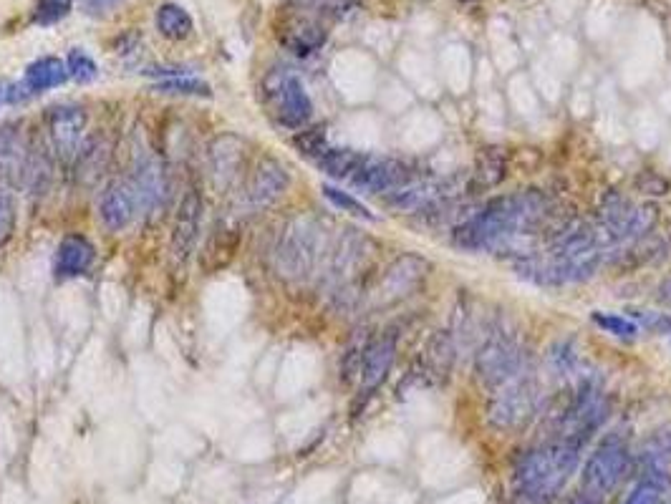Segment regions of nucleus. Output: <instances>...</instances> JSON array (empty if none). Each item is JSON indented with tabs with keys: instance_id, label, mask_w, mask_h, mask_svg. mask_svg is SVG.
I'll return each mask as SVG.
<instances>
[{
	"instance_id": "393cba45",
	"label": "nucleus",
	"mask_w": 671,
	"mask_h": 504,
	"mask_svg": "<svg viewBox=\"0 0 671 504\" xmlns=\"http://www.w3.org/2000/svg\"><path fill=\"white\" fill-rule=\"evenodd\" d=\"M74 162L76 179H81L84 184H94L106 169V162H109V147L104 144V139L91 137L84 147H79V154H76Z\"/></svg>"
},
{
	"instance_id": "f8f14e48",
	"label": "nucleus",
	"mask_w": 671,
	"mask_h": 504,
	"mask_svg": "<svg viewBox=\"0 0 671 504\" xmlns=\"http://www.w3.org/2000/svg\"><path fill=\"white\" fill-rule=\"evenodd\" d=\"M86 129V114L81 106L61 104L48 111V137L53 152L64 162H74L81 147V134Z\"/></svg>"
},
{
	"instance_id": "1a4fd4ad",
	"label": "nucleus",
	"mask_w": 671,
	"mask_h": 504,
	"mask_svg": "<svg viewBox=\"0 0 671 504\" xmlns=\"http://www.w3.org/2000/svg\"><path fill=\"white\" fill-rule=\"evenodd\" d=\"M369 240L361 232L346 230L341 235L339 245L333 247L331 260H328V280H331L336 293H346L354 285L356 275L364 268L366 258H369Z\"/></svg>"
},
{
	"instance_id": "37998d69",
	"label": "nucleus",
	"mask_w": 671,
	"mask_h": 504,
	"mask_svg": "<svg viewBox=\"0 0 671 504\" xmlns=\"http://www.w3.org/2000/svg\"><path fill=\"white\" fill-rule=\"evenodd\" d=\"M659 300L664 305H671V278H666L664 283L659 285Z\"/></svg>"
},
{
	"instance_id": "a878e982",
	"label": "nucleus",
	"mask_w": 671,
	"mask_h": 504,
	"mask_svg": "<svg viewBox=\"0 0 671 504\" xmlns=\"http://www.w3.org/2000/svg\"><path fill=\"white\" fill-rule=\"evenodd\" d=\"M424 361H427V373L432 378H447L455 363V341L447 331H437L427 341V351H424Z\"/></svg>"
},
{
	"instance_id": "20e7f679",
	"label": "nucleus",
	"mask_w": 671,
	"mask_h": 504,
	"mask_svg": "<svg viewBox=\"0 0 671 504\" xmlns=\"http://www.w3.org/2000/svg\"><path fill=\"white\" fill-rule=\"evenodd\" d=\"M540 386L528 373L500 386L487 404V424L497 431H518L538 414Z\"/></svg>"
},
{
	"instance_id": "423d86ee",
	"label": "nucleus",
	"mask_w": 671,
	"mask_h": 504,
	"mask_svg": "<svg viewBox=\"0 0 671 504\" xmlns=\"http://www.w3.org/2000/svg\"><path fill=\"white\" fill-rule=\"evenodd\" d=\"M475 373L485 389H500L525 373V351L508 336H490L475 356Z\"/></svg>"
},
{
	"instance_id": "f3484780",
	"label": "nucleus",
	"mask_w": 671,
	"mask_h": 504,
	"mask_svg": "<svg viewBox=\"0 0 671 504\" xmlns=\"http://www.w3.org/2000/svg\"><path fill=\"white\" fill-rule=\"evenodd\" d=\"M394 358H397V338L394 336H381L366 346L364 363H361V396L364 399L374 396V391L384 384L391 366H394Z\"/></svg>"
},
{
	"instance_id": "dca6fc26",
	"label": "nucleus",
	"mask_w": 671,
	"mask_h": 504,
	"mask_svg": "<svg viewBox=\"0 0 671 504\" xmlns=\"http://www.w3.org/2000/svg\"><path fill=\"white\" fill-rule=\"evenodd\" d=\"M326 38L328 31L321 23V16L308 11L293 13L291 21L281 31L283 46L291 53H296V56H311L313 51H318L326 43Z\"/></svg>"
},
{
	"instance_id": "4be33fe9",
	"label": "nucleus",
	"mask_w": 671,
	"mask_h": 504,
	"mask_svg": "<svg viewBox=\"0 0 671 504\" xmlns=\"http://www.w3.org/2000/svg\"><path fill=\"white\" fill-rule=\"evenodd\" d=\"M66 79H69L66 63L56 56H43L38 58V61H33L26 69L23 89H26L28 94H41V91L56 89V86L66 84Z\"/></svg>"
},
{
	"instance_id": "58836bf2",
	"label": "nucleus",
	"mask_w": 671,
	"mask_h": 504,
	"mask_svg": "<svg viewBox=\"0 0 671 504\" xmlns=\"http://www.w3.org/2000/svg\"><path fill=\"white\" fill-rule=\"evenodd\" d=\"M636 189L646 197H664L669 195V182H666L661 174L646 169V172H641L639 177H636Z\"/></svg>"
},
{
	"instance_id": "e433bc0d",
	"label": "nucleus",
	"mask_w": 671,
	"mask_h": 504,
	"mask_svg": "<svg viewBox=\"0 0 671 504\" xmlns=\"http://www.w3.org/2000/svg\"><path fill=\"white\" fill-rule=\"evenodd\" d=\"M16 232V202L8 187L0 182V247L6 245Z\"/></svg>"
},
{
	"instance_id": "c85d7f7f",
	"label": "nucleus",
	"mask_w": 671,
	"mask_h": 504,
	"mask_svg": "<svg viewBox=\"0 0 671 504\" xmlns=\"http://www.w3.org/2000/svg\"><path fill=\"white\" fill-rule=\"evenodd\" d=\"M154 26H157V31L164 38H170V41H185L192 33V28H195V23H192V16L182 6H177V3H164V6L157 8Z\"/></svg>"
},
{
	"instance_id": "9d476101",
	"label": "nucleus",
	"mask_w": 671,
	"mask_h": 504,
	"mask_svg": "<svg viewBox=\"0 0 671 504\" xmlns=\"http://www.w3.org/2000/svg\"><path fill=\"white\" fill-rule=\"evenodd\" d=\"M270 96H273L275 119L286 129H301L313 116L311 96H308L306 86L296 74H283L275 81Z\"/></svg>"
},
{
	"instance_id": "79ce46f5",
	"label": "nucleus",
	"mask_w": 671,
	"mask_h": 504,
	"mask_svg": "<svg viewBox=\"0 0 671 504\" xmlns=\"http://www.w3.org/2000/svg\"><path fill=\"white\" fill-rule=\"evenodd\" d=\"M16 86H8L6 81H0V106L3 104H16L18 99H21V96L16 94Z\"/></svg>"
},
{
	"instance_id": "412c9836",
	"label": "nucleus",
	"mask_w": 671,
	"mask_h": 504,
	"mask_svg": "<svg viewBox=\"0 0 671 504\" xmlns=\"http://www.w3.org/2000/svg\"><path fill=\"white\" fill-rule=\"evenodd\" d=\"M240 237L243 232L233 225H220L212 230V235L207 237L205 250L200 255V263L207 273H215V270L225 268L230 260L235 258V250L240 245Z\"/></svg>"
},
{
	"instance_id": "cd10ccee",
	"label": "nucleus",
	"mask_w": 671,
	"mask_h": 504,
	"mask_svg": "<svg viewBox=\"0 0 671 504\" xmlns=\"http://www.w3.org/2000/svg\"><path fill=\"white\" fill-rule=\"evenodd\" d=\"M508 177V152L502 147H482L475 159V179L480 187H497Z\"/></svg>"
},
{
	"instance_id": "c9c22d12",
	"label": "nucleus",
	"mask_w": 671,
	"mask_h": 504,
	"mask_svg": "<svg viewBox=\"0 0 671 504\" xmlns=\"http://www.w3.org/2000/svg\"><path fill=\"white\" fill-rule=\"evenodd\" d=\"M154 91L162 94H182V96H210V86L200 79H187V76H177V79L159 81Z\"/></svg>"
},
{
	"instance_id": "4c0bfd02",
	"label": "nucleus",
	"mask_w": 671,
	"mask_h": 504,
	"mask_svg": "<svg viewBox=\"0 0 671 504\" xmlns=\"http://www.w3.org/2000/svg\"><path fill=\"white\" fill-rule=\"evenodd\" d=\"M296 147L301 149L306 157H321L323 152H326V134H323V126H313V129H308V132H301L296 139Z\"/></svg>"
},
{
	"instance_id": "b1692460",
	"label": "nucleus",
	"mask_w": 671,
	"mask_h": 504,
	"mask_svg": "<svg viewBox=\"0 0 671 504\" xmlns=\"http://www.w3.org/2000/svg\"><path fill=\"white\" fill-rule=\"evenodd\" d=\"M671 492V477L666 469H646L641 472V479L631 489L624 504H664Z\"/></svg>"
},
{
	"instance_id": "ea45409f",
	"label": "nucleus",
	"mask_w": 671,
	"mask_h": 504,
	"mask_svg": "<svg viewBox=\"0 0 671 504\" xmlns=\"http://www.w3.org/2000/svg\"><path fill=\"white\" fill-rule=\"evenodd\" d=\"M636 321L641 326L649 328L651 333H661V336H671V315L666 313H646V310H631Z\"/></svg>"
},
{
	"instance_id": "f03ea898",
	"label": "nucleus",
	"mask_w": 671,
	"mask_h": 504,
	"mask_svg": "<svg viewBox=\"0 0 671 504\" xmlns=\"http://www.w3.org/2000/svg\"><path fill=\"white\" fill-rule=\"evenodd\" d=\"M323 255V230L318 220L308 215L293 217L278 237L275 270L286 280H306L316 273Z\"/></svg>"
},
{
	"instance_id": "aec40b11",
	"label": "nucleus",
	"mask_w": 671,
	"mask_h": 504,
	"mask_svg": "<svg viewBox=\"0 0 671 504\" xmlns=\"http://www.w3.org/2000/svg\"><path fill=\"white\" fill-rule=\"evenodd\" d=\"M240 167H243V142L230 134L215 139L210 147V169L215 174V182L220 187H228L238 177Z\"/></svg>"
},
{
	"instance_id": "2f4dec72",
	"label": "nucleus",
	"mask_w": 671,
	"mask_h": 504,
	"mask_svg": "<svg viewBox=\"0 0 671 504\" xmlns=\"http://www.w3.org/2000/svg\"><path fill=\"white\" fill-rule=\"evenodd\" d=\"M321 192H323V197H326L333 207H339L341 212H349V215L361 217V220H369V222L376 220V215L364 205V202H359L354 195L344 192V189L331 187V184H323Z\"/></svg>"
},
{
	"instance_id": "473e14b6",
	"label": "nucleus",
	"mask_w": 671,
	"mask_h": 504,
	"mask_svg": "<svg viewBox=\"0 0 671 504\" xmlns=\"http://www.w3.org/2000/svg\"><path fill=\"white\" fill-rule=\"evenodd\" d=\"M591 318L601 331L611 333V336L616 338H624V341H631V338H636V333H639V326H636L631 318H624V315L596 310V313H591Z\"/></svg>"
},
{
	"instance_id": "6ab92c4d",
	"label": "nucleus",
	"mask_w": 671,
	"mask_h": 504,
	"mask_svg": "<svg viewBox=\"0 0 671 504\" xmlns=\"http://www.w3.org/2000/svg\"><path fill=\"white\" fill-rule=\"evenodd\" d=\"M94 263V245L81 235L64 237L56 252V278L69 280L79 278Z\"/></svg>"
},
{
	"instance_id": "72a5a7b5",
	"label": "nucleus",
	"mask_w": 671,
	"mask_h": 504,
	"mask_svg": "<svg viewBox=\"0 0 671 504\" xmlns=\"http://www.w3.org/2000/svg\"><path fill=\"white\" fill-rule=\"evenodd\" d=\"M74 0H38L33 8V23L38 26H53V23L64 21L71 13Z\"/></svg>"
},
{
	"instance_id": "5701e85b",
	"label": "nucleus",
	"mask_w": 671,
	"mask_h": 504,
	"mask_svg": "<svg viewBox=\"0 0 671 504\" xmlns=\"http://www.w3.org/2000/svg\"><path fill=\"white\" fill-rule=\"evenodd\" d=\"M671 459V424L659 426V429L649 431L644 441L636 449V462H639L641 472L646 469H666V462Z\"/></svg>"
},
{
	"instance_id": "9b49d317",
	"label": "nucleus",
	"mask_w": 671,
	"mask_h": 504,
	"mask_svg": "<svg viewBox=\"0 0 671 504\" xmlns=\"http://www.w3.org/2000/svg\"><path fill=\"white\" fill-rule=\"evenodd\" d=\"M132 187L134 197H137V207L147 215L157 212L164 205V197L170 192V182H167V172H164V164L159 162L154 154H142V157L134 159V172H132Z\"/></svg>"
},
{
	"instance_id": "0eeeda50",
	"label": "nucleus",
	"mask_w": 671,
	"mask_h": 504,
	"mask_svg": "<svg viewBox=\"0 0 671 504\" xmlns=\"http://www.w3.org/2000/svg\"><path fill=\"white\" fill-rule=\"evenodd\" d=\"M429 270H432V265L424 258H419V255H402V258H397L384 270L379 288H376V298H379L381 305H394L399 300H407L409 295H414L422 288Z\"/></svg>"
},
{
	"instance_id": "c03bdc74",
	"label": "nucleus",
	"mask_w": 671,
	"mask_h": 504,
	"mask_svg": "<svg viewBox=\"0 0 671 504\" xmlns=\"http://www.w3.org/2000/svg\"><path fill=\"white\" fill-rule=\"evenodd\" d=\"M460 3H477V0H460Z\"/></svg>"
},
{
	"instance_id": "2eb2a0df",
	"label": "nucleus",
	"mask_w": 671,
	"mask_h": 504,
	"mask_svg": "<svg viewBox=\"0 0 671 504\" xmlns=\"http://www.w3.org/2000/svg\"><path fill=\"white\" fill-rule=\"evenodd\" d=\"M288 184H291V174L283 167L278 159H263V162L255 167L253 177L248 182V205L253 210H265V207L275 205L286 195Z\"/></svg>"
},
{
	"instance_id": "c756f323",
	"label": "nucleus",
	"mask_w": 671,
	"mask_h": 504,
	"mask_svg": "<svg viewBox=\"0 0 671 504\" xmlns=\"http://www.w3.org/2000/svg\"><path fill=\"white\" fill-rule=\"evenodd\" d=\"M366 159V154L356 152V149H326L321 157L316 159L318 167L333 179H351L356 174V169L361 167V162Z\"/></svg>"
},
{
	"instance_id": "a211bd4d",
	"label": "nucleus",
	"mask_w": 671,
	"mask_h": 504,
	"mask_svg": "<svg viewBox=\"0 0 671 504\" xmlns=\"http://www.w3.org/2000/svg\"><path fill=\"white\" fill-rule=\"evenodd\" d=\"M134 212H137V197L127 182H114L101 192L99 215L106 230H124L134 220Z\"/></svg>"
},
{
	"instance_id": "7ed1b4c3",
	"label": "nucleus",
	"mask_w": 671,
	"mask_h": 504,
	"mask_svg": "<svg viewBox=\"0 0 671 504\" xmlns=\"http://www.w3.org/2000/svg\"><path fill=\"white\" fill-rule=\"evenodd\" d=\"M631 467V449L624 436H608L596 447L586 462L581 479V502L601 504L613 489L619 487Z\"/></svg>"
},
{
	"instance_id": "39448f33",
	"label": "nucleus",
	"mask_w": 671,
	"mask_h": 504,
	"mask_svg": "<svg viewBox=\"0 0 671 504\" xmlns=\"http://www.w3.org/2000/svg\"><path fill=\"white\" fill-rule=\"evenodd\" d=\"M608 411H611V406H608V399L601 391V386L591 381V378H583L576 396H573V401L563 411L561 421H558V436L573 441L578 447H586L588 439L608 419Z\"/></svg>"
},
{
	"instance_id": "7c9ffc66",
	"label": "nucleus",
	"mask_w": 671,
	"mask_h": 504,
	"mask_svg": "<svg viewBox=\"0 0 671 504\" xmlns=\"http://www.w3.org/2000/svg\"><path fill=\"white\" fill-rule=\"evenodd\" d=\"M659 222V207L646 202V205H634L629 220L624 225V242H639L651 235V230Z\"/></svg>"
},
{
	"instance_id": "f704fd0d",
	"label": "nucleus",
	"mask_w": 671,
	"mask_h": 504,
	"mask_svg": "<svg viewBox=\"0 0 671 504\" xmlns=\"http://www.w3.org/2000/svg\"><path fill=\"white\" fill-rule=\"evenodd\" d=\"M66 69H69L71 79L79 81V84H91V81L99 76V66L94 63V58H91L86 51H81V48H74V51L69 53V58H66Z\"/></svg>"
},
{
	"instance_id": "6e6552de",
	"label": "nucleus",
	"mask_w": 671,
	"mask_h": 504,
	"mask_svg": "<svg viewBox=\"0 0 671 504\" xmlns=\"http://www.w3.org/2000/svg\"><path fill=\"white\" fill-rule=\"evenodd\" d=\"M409 182H412V167L407 162L394 157H371V154H366L361 167L351 177V184L369 195H389Z\"/></svg>"
},
{
	"instance_id": "f257e3e1",
	"label": "nucleus",
	"mask_w": 671,
	"mask_h": 504,
	"mask_svg": "<svg viewBox=\"0 0 671 504\" xmlns=\"http://www.w3.org/2000/svg\"><path fill=\"white\" fill-rule=\"evenodd\" d=\"M583 447L555 436L520 457L515 467V497L523 504H550L576 472Z\"/></svg>"
},
{
	"instance_id": "ddd939ff",
	"label": "nucleus",
	"mask_w": 671,
	"mask_h": 504,
	"mask_svg": "<svg viewBox=\"0 0 671 504\" xmlns=\"http://www.w3.org/2000/svg\"><path fill=\"white\" fill-rule=\"evenodd\" d=\"M200 220H202V195L197 189H187L185 197L180 202V212H177L175 227H172V260L177 265H185L190 255L195 252L197 235H200Z\"/></svg>"
},
{
	"instance_id": "a19ab883",
	"label": "nucleus",
	"mask_w": 671,
	"mask_h": 504,
	"mask_svg": "<svg viewBox=\"0 0 671 504\" xmlns=\"http://www.w3.org/2000/svg\"><path fill=\"white\" fill-rule=\"evenodd\" d=\"M122 0H81V8H84V13H89V16H104V13H109L111 8H117Z\"/></svg>"
},
{
	"instance_id": "bb28decb",
	"label": "nucleus",
	"mask_w": 671,
	"mask_h": 504,
	"mask_svg": "<svg viewBox=\"0 0 671 504\" xmlns=\"http://www.w3.org/2000/svg\"><path fill=\"white\" fill-rule=\"evenodd\" d=\"M26 167V157H23V142L16 126L6 124L0 126V182L8 177H16Z\"/></svg>"
},
{
	"instance_id": "4468645a",
	"label": "nucleus",
	"mask_w": 671,
	"mask_h": 504,
	"mask_svg": "<svg viewBox=\"0 0 671 504\" xmlns=\"http://www.w3.org/2000/svg\"><path fill=\"white\" fill-rule=\"evenodd\" d=\"M447 200H450L447 184L429 182V179H424V182H414L412 179L409 184L394 189V192H389V195L384 197V202L391 207V210L404 212V215H409V212H412V215L437 212Z\"/></svg>"
}]
</instances>
